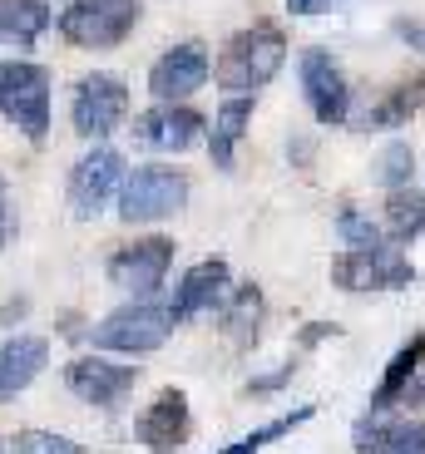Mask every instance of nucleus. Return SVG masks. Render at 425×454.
I'll list each match as a JSON object with an SVG mask.
<instances>
[{"label": "nucleus", "instance_id": "nucleus-1", "mask_svg": "<svg viewBox=\"0 0 425 454\" xmlns=\"http://www.w3.org/2000/svg\"><path fill=\"white\" fill-rule=\"evenodd\" d=\"M287 59V40L277 25H253L238 30L218 55V84L228 94H257L263 84L277 80V69Z\"/></svg>", "mask_w": 425, "mask_h": 454}, {"label": "nucleus", "instance_id": "nucleus-2", "mask_svg": "<svg viewBox=\"0 0 425 454\" xmlns=\"http://www.w3.org/2000/svg\"><path fill=\"white\" fill-rule=\"evenodd\" d=\"M0 114L30 144L50 134V69L30 59H0Z\"/></svg>", "mask_w": 425, "mask_h": 454}, {"label": "nucleus", "instance_id": "nucleus-3", "mask_svg": "<svg viewBox=\"0 0 425 454\" xmlns=\"http://www.w3.org/2000/svg\"><path fill=\"white\" fill-rule=\"evenodd\" d=\"M138 15H144L138 0H75L59 15V35L80 50H114L129 40Z\"/></svg>", "mask_w": 425, "mask_h": 454}, {"label": "nucleus", "instance_id": "nucleus-4", "mask_svg": "<svg viewBox=\"0 0 425 454\" xmlns=\"http://www.w3.org/2000/svg\"><path fill=\"white\" fill-rule=\"evenodd\" d=\"M184 203H188V178L178 168H163V163L134 168L119 188V217L124 223H159V217H173Z\"/></svg>", "mask_w": 425, "mask_h": 454}, {"label": "nucleus", "instance_id": "nucleus-5", "mask_svg": "<svg viewBox=\"0 0 425 454\" xmlns=\"http://www.w3.org/2000/svg\"><path fill=\"white\" fill-rule=\"evenodd\" d=\"M129 114V90L119 74H84L75 84V99H69V119H75V134L80 138H104L124 124Z\"/></svg>", "mask_w": 425, "mask_h": 454}, {"label": "nucleus", "instance_id": "nucleus-6", "mask_svg": "<svg viewBox=\"0 0 425 454\" xmlns=\"http://www.w3.org/2000/svg\"><path fill=\"white\" fill-rule=\"evenodd\" d=\"M173 317L153 301H134V307H119L94 326V346L104 351H129V356H144V351H159L169 340Z\"/></svg>", "mask_w": 425, "mask_h": 454}, {"label": "nucleus", "instance_id": "nucleus-7", "mask_svg": "<svg viewBox=\"0 0 425 454\" xmlns=\"http://www.w3.org/2000/svg\"><path fill=\"white\" fill-rule=\"evenodd\" d=\"M124 188V159H119V148L99 144L90 148L80 163H75V173H69V207H75V217H99L104 207H109V198Z\"/></svg>", "mask_w": 425, "mask_h": 454}, {"label": "nucleus", "instance_id": "nucleus-8", "mask_svg": "<svg viewBox=\"0 0 425 454\" xmlns=\"http://www.w3.org/2000/svg\"><path fill=\"white\" fill-rule=\"evenodd\" d=\"M208 50L198 45V40H184V45H173L169 55L153 59L149 69V94L159 104H184L193 90H203L208 84Z\"/></svg>", "mask_w": 425, "mask_h": 454}, {"label": "nucleus", "instance_id": "nucleus-9", "mask_svg": "<svg viewBox=\"0 0 425 454\" xmlns=\"http://www.w3.org/2000/svg\"><path fill=\"white\" fill-rule=\"evenodd\" d=\"M302 90L307 104L317 114V124H346V109H351V90H346V74L327 50H307L302 55Z\"/></svg>", "mask_w": 425, "mask_h": 454}, {"label": "nucleus", "instance_id": "nucleus-10", "mask_svg": "<svg viewBox=\"0 0 425 454\" xmlns=\"http://www.w3.org/2000/svg\"><path fill=\"white\" fill-rule=\"evenodd\" d=\"M203 129H208V119L198 109H188V104H159V109L134 119V138L144 148H159V153H184V148H193L203 138Z\"/></svg>", "mask_w": 425, "mask_h": 454}, {"label": "nucleus", "instance_id": "nucleus-11", "mask_svg": "<svg viewBox=\"0 0 425 454\" xmlns=\"http://www.w3.org/2000/svg\"><path fill=\"white\" fill-rule=\"evenodd\" d=\"M134 434H138L144 450L173 454L188 434H193V410H188V395H184V390H163V395L134 420Z\"/></svg>", "mask_w": 425, "mask_h": 454}, {"label": "nucleus", "instance_id": "nucleus-12", "mask_svg": "<svg viewBox=\"0 0 425 454\" xmlns=\"http://www.w3.org/2000/svg\"><path fill=\"white\" fill-rule=\"evenodd\" d=\"M332 282L342 292H381V286H405L411 282V262L396 252H342L332 262Z\"/></svg>", "mask_w": 425, "mask_h": 454}, {"label": "nucleus", "instance_id": "nucleus-13", "mask_svg": "<svg viewBox=\"0 0 425 454\" xmlns=\"http://www.w3.org/2000/svg\"><path fill=\"white\" fill-rule=\"evenodd\" d=\"M169 262H173V242L169 238H138V242H129V247H119L114 257H109V277H114V286L144 296V292H153V286L163 282Z\"/></svg>", "mask_w": 425, "mask_h": 454}, {"label": "nucleus", "instance_id": "nucleus-14", "mask_svg": "<svg viewBox=\"0 0 425 454\" xmlns=\"http://www.w3.org/2000/svg\"><path fill=\"white\" fill-rule=\"evenodd\" d=\"M65 380H69V390H75L80 400L109 410V405H119V400L138 386V371H134V365L99 361V356H80V361H69Z\"/></svg>", "mask_w": 425, "mask_h": 454}, {"label": "nucleus", "instance_id": "nucleus-15", "mask_svg": "<svg viewBox=\"0 0 425 454\" xmlns=\"http://www.w3.org/2000/svg\"><path fill=\"white\" fill-rule=\"evenodd\" d=\"M228 296V262H198V267H188L184 282H178V292H173V307L169 317L173 321H193L203 317V311H213Z\"/></svg>", "mask_w": 425, "mask_h": 454}, {"label": "nucleus", "instance_id": "nucleus-16", "mask_svg": "<svg viewBox=\"0 0 425 454\" xmlns=\"http://www.w3.org/2000/svg\"><path fill=\"white\" fill-rule=\"evenodd\" d=\"M50 361V346L40 336H15L0 346V405L15 400L20 390H30V380L45 371Z\"/></svg>", "mask_w": 425, "mask_h": 454}, {"label": "nucleus", "instance_id": "nucleus-17", "mask_svg": "<svg viewBox=\"0 0 425 454\" xmlns=\"http://www.w3.org/2000/svg\"><path fill=\"white\" fill-rule=\"evenodd\" d=\"M421 361H425V331H415L411 346H401V351L391 356V365H386V375H381L376 395H371V415H381V410H391L396 400L411 390V375H421Z\"/></svg>", "mask_w": 425, "mask_h": 454}, {"label": "nucleus", "instance_id": "nucleus-18", "mask_svg": "<svg viewBox=\"0 0 425 454\" xmlns=\"http://www.w3.org/2000/svg\"><path fill=\"white\" fill-rule=\"evenodd\" d=\"M248 119H253V94H232V99H223L218 119H213V134H208V153H213L218 168H232V148H238Z\"/></svg>", "mask_w": 425, "mask_h": 454}, {"label": "nucleus", "instance_id": "nucleus-19", "mask_svg": "<svg viewBox=\"0 0 425 454\" xmlns=\"http://www.w3.org/2000/svg\"><path fill=\"white\" fill-rule=\"evenodd\" d=\"M50 5L45 0H0V40L11 45H35L50 30Z\"/></svg>", "mask_w": 425, "mask_h": 454}, {"label": "nucleus", "instance_id": "nucleus-20", "mask_svg": "<svg viewBox=\"0 0 425 454\" xmlns=\"http://www.w3.org/2000/svg\"><path fill=\"white\" fill-rule=\"evenodd\" d=\"M421 109H425V74H415V80L396 84L381 104H371L366 119H361V129H401L405 119L421 114Z\"/></svg>", "mask_w": 425, "mask_h": 454}, {"label": "nucleus", "instance_id": "nucleus-21", "mask_svg": "<svg viewBox=\"0 0 425 454\" xmlns=\"http://www.w3.org/2000/svg\"><path fill=\"white\" fill-rule=\"evenodd\" d=\"M386 227H391V238L411 242L425 232V193H405V188H396L391 203H386Z\"/></svg>", "mask_w": 425, "mask_h": 454}, {"label": "nucleus", "instance_id": "nucleus-22", "mask_svg": "<svg viewBox=\"0 0 425 454\" xmlns=\"http://www.w3.org/2000/svg\"><path fill=\"white\" fill-rule=\"evenodd\" d=\"M311 410L317 405H302V410H287V415H277L272 425H263V430H253L248 440H238V444H228L223 454H257L263 444H272V440H282L287 430H297V425H307L311 420Z\"/></svg>", "mask_w": 425, "mask_h": 454}, {"label": "nucleus", "instance_id": "nucleus-23", "mask_svg": "<svg viewBox=\"0 0 425 454\" xmlns=\"http://www.w3.org/2000/svg\"><path fill=\"white\" fill-rule=\"evenodd\" d=\"M411 173H415V153H411V144H401V138H396V144H386V153H381L376 159V183H386V188H405V183H411Z\"/></svg>", "mask_w": 425, "mask_h": 454}, {"label": "nucleus", "instance_id": "nucleus-24", "mask_svg": "<svg viewBox=\"0 0 425 454\" xmlns=\"http://www.w3.org/2000/svg\"><path fill=\"white\" fill-rule=\"evenodd\" d=\"M336 232H342V242H346L351 252H381V227L366 223L357 207H342V217H336Z\"/></svg>", "mask_w": 425, "mask_h": 454}, {"label": "nucleus", "instance_id": "nucleus-25", "mask_svg": "<svg viewBox=\"0 0 425 454\" xmlns=\"http://www.w3.org/2000/svg\"><path fill=\"white\" fill-rule=\"evenodd\" d=\"M15 454H84V444L50 434V430H20L15 434Z\"/></svg>", "mask_w": 425, "mask_h": 454}, {"label": "nucleus", "instance_id": "nucleus-26", "mask_svg": "<svg viewBox=\"0 0 425 454\" xmlns=\"http://www.w3.org/2000/svg\"><path fill=\"white\" fill-rule=\"evenodd\" d=\"M257 317H263V296H257V286H242L238 301H232L228 331L232 336H248V326H257Z\"/></svg>", "mask_w": 425, "mask_h": 454}, {"label": "nucleus", "instance_id": "nucleus-27", "mask_svg": "<svg viewBox=\"0 0 425 454\" xmlns=\"http://www.w3.org/2000/svg\"><path fill=\"white\" fill-rule=\"evenodd\" d=\"M396 430H401V425H386L381 415H371V420H361V425H357V450H361V454H371V450H391Z\"/></svg>", "mask_w": 425, "mask_h": 454}, {"label": "nucleus", "instance_id": "nucleus-28", "mask_svg": "<svg viewBox=\"0 0 425 454\" xmlns=\"http://www.w3.org/2000/svg\"><path fill=\"white\" fill-rule=\"evenodd\" d=\"M386 454H425V425H401Z\"/></svg>", "mask_w": 425, "mask_h": 454}, {"label": "nucleus", "instance_id": "nucleus-29", "mask_svg": "<svg viewBox=\"0 0 425 454\" xmlns=\"http://www.w3.org/2000/svg\"><path fill=\"white\" fill-rule=\"evenodd\" d=\"M327 5H332V0H287V11H292V15H322Z\"/></svg>", "mask_w": 425, "mask_h": 454}, {"label": "nucleus", "instance_id": "nucleus-30", "mask_svg": "<svg viewBox=\"0 0 425 454\" xmlns=\"http://www.w3.org/2000/svg\"><path fill=\"white\" fill-rule=\"evenodd\" d=\"M15 238V213L5 203H0V252H5V242Z\"/></svg>", "mask_w": 425, "mask_h": 454}, {"label": "nucleus", "instance_id": "nucleus-31", "mask_svg": "<svg viewBox=\"0 0 425 454\" xmlns=\"http://www.w3.org/2000/svg\"><path fill=\"white\" fill-rule=\"evenodd\" d=\"M396 30H401V40H411L415 50H425V25H411V20H401Z\"/></svg>", "mask_w": 425, "mask_h": 454}, {"label": "nucleus", "instance_id": "nucleus-32", "mask_svg": "<svg viewBox=\"0 0 425 454\" xmlns=\"http://www.w3.org/2000/svg\"><path fill=\"white\" fill-rule=\"evenodd\" d=\"M336 336V326H307V336H302V346H317V340Z\"/></svg>", "mask_w": 425, "mask_h": 454}]
</instances>
